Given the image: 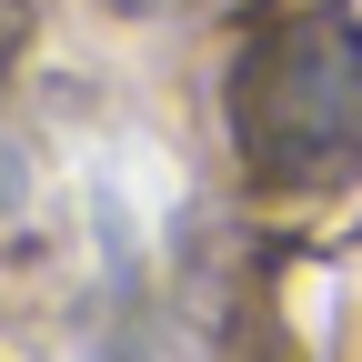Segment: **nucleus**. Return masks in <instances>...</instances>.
Listing matches in <instances>:
<instances>
[{
  "label": "nucleus",
  "instance_id": "1",
  "mask_svg": "<svg viewBox=\"0 0 362 362\" xmlns=\"http://www.w3.org/2000/svg\"><path fill=\"white\" fill-rule=\"evenodd\" d=\"M221 121L262 192H362V21L312 0L252 30L221 71Z\"/></svg>",
  "mask_w": 362,
  "mask_h": 362
}]
</instances>
